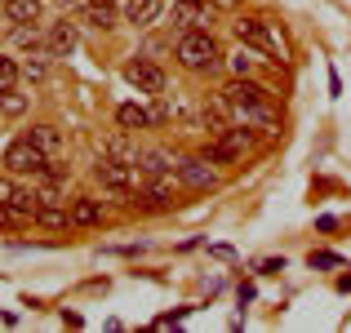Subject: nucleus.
I'll list each match as a JSON object with an SVG mask.
<instances>
[{"label":"nucleus","instance_id":"f257e3e1","mask_svg":"<svg viewBox=\"0 0 351 333\" xmlns=\"http://www.w3.org/2000/svg\"><path fill=\"white\" fill-rule=\"evenodd\" d=\"M223 98H227L232 120H240V125H254V129H263V134H280L285 129L280 111L271 103V89L254 85V76H232L223 85Z\"/></svg>","mask_w":351,"mask_h":333},{"label":"nucleus","instance_id":"f03ea898","mask_svg":"<svg viewBox=\"0 0 351 333\" xmlns=\"http://www.w3.org/2000/svg\"><path fill=\"white\" fill-rule=\"evenodd\" d=\"M173 58L187 71H218L223 67V49H218L214 32H182L173 45Z\"/></svg>","mask_w":351,"mask_h":333},{"label":"nucleus","instance_id":"7ed1b4c3","mask_svg":"<svg viewBox=\"0 0 351 333\" xmlns=\"http://www.w3.org/2000/svg\"><path fill=\"white\" fill-rule=\"evenodd\" d=\"M0 164H5L9 173H14V178H45V173H49V156L40 151V147L32 143V138H14V143L5 147V156H0Z\"/></svg>","mask_w":351,"mask_h":333},{"label":"nucleus","instance_id":"20e7f679","mask_svg":"<svg viewBox=\"0 0 351 333\" xmlns=\"http://www.w3.org/2000/svg\"><path fill=\"white\" fill-rule=\"evenodd\" d=\"M236 40L267 53V62H285V40L267 18H236Z\"/></svg>","mask_w":351,"mask_h":333},{"label":"nucleus","instance_id":"39448f33","mask_svg":"<svg viewBox=\"0 0 351 333\" xmlns=\"http://www.w3.org/2000/svg\"><path fill=\"white\" fill-rule=\"evenodd\" d=\"M94 178L103 182V187L112 191L116 200H129V196L138 191V178H143V169H138V164L116 160V156H98V160H94Z\"/></svg>","mask_w":351,"mask_h":333},{"label":"nucleus","instance_id":"423d86ee","mask_svg":"<svg viewBox=\"0 0 351 333\" xmlns=\"http://www.w3.org/2000/svg\"><path fill=\"white\" fill-rule=\"evenodd\" d=\"M0 205H5V209H14V214L23 218V222H36V209H40V196H36V191H27L23 182H18L14 173L5 169V173H0Z\"/></svg>","mask_w":351,"mask_h":333},{"label":"nucleus","instance_id":"0eeeda50","mask_svg":"<svg viewBox=\"0 0 351 333\" xmlns=\"http://www.w3.org/2000/svg\"><path fill=\"white\" fill-rule=\"evenodd\" d=\"M169 23L178 27V32H209L214 5H209V0H173L169 5Z\"/></svg>","mask_w":351,"mask_h":333},{"label":"nucleus","instance_id":"6e6552de","mask_svg":"<svg viewBox=\"0 0 351 333\" xmlns=\"http://www.w3.org/2000/svg\"><path fill=\"white\" fill-rule=\"evenodd\" d=\"M125 80L138 89V94H152V98L165 94V85H169V80H165V71L156 67L152 58H129L125 62Z\"/></svg>","mask_w":351,"mask_h":333},{"label":"nucleus","instance_id":"1a4fd4ad","mask_svg":"<svg viewBox=\"0 0 351 333\" xmlns=\"http://www.w3.org/2000/svg\"><path fill=\"white\" fill-rule=\"evenodd\" d=\"M178 178H182V187L187 191H218V169H214V160H205V156H187V160L178 164Z\"/></svg>","mask_w":351,"mask_h":333},{"label":"nucleus","instance_id":"9d476101","mask_svg":"<svg viewBox=\"0 0 351 333\" xmlns=\"http://www.w3.org/2000/svg\"><path fill=\"white\" fill-rule=\"evenodd\" d=\"M182 156H173L169 147H143L138 151V169H143V178H160V173H178Z\"/></svg>","mask_w":351,"mask_h":333},{"label":"nucleus","instance_id":"9b49d317","mask_svg":"<svg viewBox=\"0 0 351 333\" xmlns=\"http://www.w3.org/2000/svg\"><path fill=\"white\" fill-rule=\"evenodd\" d=\"M80 45V32L76 23H67V18H58V23H49V32H45V49L53 53V58H67L71 49Z\"/></svg>","mask_w":351,"mask_h":333},{"label":"nucleus","instance_id":"f8f14e48","mask_svg":"<svg viewBox=\"0 0 351 333\" xmlns=\"http://www.w3.org/2000/svg\"><path fill=\"white\" fill-rule=\"evenodd\" d=\"M178 191H182V178H178V173H160V178L147 182L143 200H147V209H169Z\"/></svg>","mask_w":351,"mask_h":333},{"label":"nucleus","instance_id":"ddd939ff","mask_svg":"<svg viewBox=\"0 0 351 333\" xmlns=\"http://www.w3.org/2000/svg\"><path fill=\"white\" fill-rule=\"evenodd\" d=\"M120 14H125V9H116V0H85V5H80V18H85L89 27H98V32L120 27Z\"/></svg>","mask_w":351,"mask_h":333},{"label":"nucleus","instance_id":"4468645a","mask_svg":"<svg viewBox=\"0 0 351 333\" xmlns=\"http://www.w3.org/2000/svg\"><path fill=\"white\" fill-rule=\"evenodd\" d=\"M107 222V209L98 196H76L71 200V227H103Z\"/></svg>","mask_w":351,"mask_h":333},{"label":"nucleus","instance_id":"2eb2a0df","mask_svg":"<svg viewBox=\"0 0 351 333\" xmlns=\"http://www.w3.org/2000/svg\"><path fill=\"white\" fill-rule=\"evenodd\" d=\"M165 14V0H125V23L134 27H156Z\"/></svg>","mask_w":351,"mask_h":333},{"label":"nucleus","instance_id":"dca6fc26","mask_svg":"<svg viewBox=\"0 0 351 333\" xmlns=\"http://www.w3.org/2000/svg\"><path fill=\"white\" fill-rule=\"evenodd\" d=\"M27 138H32V143L40 147L45 156H49V160H58L62 147H67V143H62V129H58V125H32V129H27Z\"/></svg>","mask_w":351,"mask_h":333},{"label":"nucleus","instance_id":"f3484780","mask_svg":"<svg viewBox=\"0 0 351 333\" xmlns=\"http://www.w3.org/2000/svg\"><path fill=\"white\" fill-rule=\"evenodd\" d=\"M116 125L129 129V134H138V129H152L156 116H152L147 107H138V103H120V107H116Z\"/></svg>","mask_w":351,"mask_h":333},{"label":"nucleus","instance_id":"a211bd4d","mask_svg":"<svg viewBox=\"0 0 351 333\" xmlns=\"http://www.w3.org/2000/svg\"><path fill=\"white\" fill-rule=\"evenodd\" d=\"M36 222H40V227H49V231H67L71 227L67 200H49V205H40V209H36Z\"/></svg>","mask_w":351,"mask_h":333},{"label":"nucleus","instance_id":"6ab92c4d","mask_svg":"<svg viewBox=\"0 0 351 333\" xmlns=\"http://www.w3.org/2000/svg\"><path fill=\"white\" fill-rule=\"evenodd\" d=\"M0 9H5L9 23H40V14H45L40 0H0Z\"/></svg>","mask_w":351,"mask_h":333},{"label":"nucleus","instance_id":"aec40b11","mask_svg":"<svg viewBox=\"0 0 351 333\" xmlns=\"http://www.w3.org/2000/svg\"><path fill=\"white\" fill-rule=\"evenodd\" d=\"M9 40H14V49H27V53L45 49V36H40L36 23H14V27H9Z\"/></svg>","mask_w":351,"mask_h":333},{"label":"nucleus","instance_id":"412c9836","mask_svg":"<svg viewBox=\"0 0 351 333\" xmlns=\"http://www.w3.org/2000/svg\"><path fill=\"white\" fill-rule=\"evenodd\" d=\"M103 156H116V160H125V164H138V147L129 143V129H120V134H112L103 143Z\"/></svg>","mask_w":351,"mask_h":333},{"label":"nucleus","instance_id":"4be33fe9","mask_svg":"<svg viewBox=\"0 0 351 333\" xmlns=\"http://www.w3.org/2000/svg\"><path fill=\"white\" fill-rule=\"evenodd\" d=\"M267 62V53H258V49H249V45H240V49L232 53V71L236 76H254L258 67Z\"/></svg>","mask_w":351,"mask_h":333},{"label":"nucleus","instance_id":"5701e85b","mask_svg":"<svg viewBox=\"0 0 351 333\" xmlns=\"http://www.w3.org/2000/svg\"><path fill=\"white\" fill-rule=\"evenodd\" d=\"M49 58H53L49 49H36V53H27V62H23V76H27V80H45V76H49Z\"/></svg>","mask_w":351,"mask_h":333},{"label":"nucleus","instance_id":"b1692460","mask_svg":"<svg viewBox=\"0 0 351 333\" xmlns=\"http://www.w3.org/2000/svg\"><path fill=\"white\" fill-rule=\"evenodd\" d=\"M0 111H5V116H23V111H27V94L5 89V94H0Z\"/></svg>","mask_w":351,"mask_h":333},{"label":"nucleus","instance_id":"393cba45","mask_svg":"<svg viewBox=\"0 0 351 333\" xmlns=\"http://www.w3.org/2000/svg\"><path fill=\"white\" fill-rule=\"evenodd\" d=\"M18 76H23V67H18L14 58H5V53H0V94L18 85Z\"/></svg>","mask_w":351,"mask_h":333},{"label":"nucleus","instance_id":"a878e982","mask_svg":"<svg viewBox=\"0 0 351 333\" xmlns=\"http://www.w3.org/2000/svg\"><path fill=\"white\" fill-rule=\"evenodd\" d=\"M285 271V258H263L258 262V275H280Z\"/></svg>","mask_w":351,"mask_h":333},{"label":"nucleus","instance_id":"bb28decb","mask_svg":"<svg viewBox=\"0 0 351 333\" xmlns=\"http://www.w3.org/2000/svg\"><path fill=\"white\" fill-rule=\"evenodd\" d=\"M307 262H311V267H338V262H343V258H338V254H311Z\"/></svg>","mask_w":351,"mask_h":333},{"label":"nucleus","instance_id":"cd10ccee","mask_svg":"<svg viewBox=\"0 0 351 333\" xmlns=\"http://www.w3.org/2000/svg\"><path fill=\"white\" fill-rule=\"evenodd\" d=\"M209 254H214V258H223V262H236V249H232V245H214Z\"/></svg>","mask_w":351,"mask_h":333},{"label":"nucleus","instance_id":"c85d7f7f","mask_svg":"<svg viewBox=\"0 0 351 333\" xmlns=\"http://www.w3.org/2000/svg\"><path fill=\"white\" fill-rule=\"evenodd\" d=\"M209 5H214V9H236L240 0H209Z\"/></svg>","mask_w":351,"mask_h":333}]
</instances>
